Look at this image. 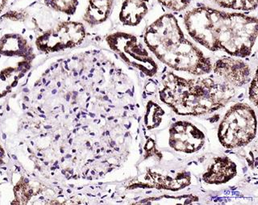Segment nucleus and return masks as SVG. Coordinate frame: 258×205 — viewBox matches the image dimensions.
I'll use <instances>...</instances> for the list:
<instances>
[{
  "label": "nucleus",
  "instance_id": "3",
  "mask_svg": "<svg viewBox=\"0 0 258 205\" xmlns=\"http://www.w3.org/2000/svg\"><path fill=\"white\" fill-rule=\"evenodd\" d=\"M159 95L160 99L177 114L200 116L224 107L233 98L235 89L212 77L185 79L168 72L162 79Z\"/></svg>",
  "mask_w": 258,
  "mask_h": 205
},
{
  "label": "nucleus",
  "instance_id": "16",
  "mask_svg": "<svg viewBox=\"0 0 258 205\" xmlns=\"http://www.w3.org/2000/svg\"><path fill=\"white\" fill-rule=\"evenodd\" d=\"M8 0H0V12H2L5 7H6Z\"/></svg>",
  "mask_w": 258,
  "mask_h": 205
},
{
  "label": "nucleus",
  "instance_id": "9",
  "mask_svg": "<svg viewBox=\"0 0 258 205\" xmlns=\"http://www.w3.org/2000/svg\"><path fill=\"white\" fill-rule=\"evenodd\" d=\"M236 175V166L228 158H218L204 175V180L211 184L229 181Z\"/></svg>",
  "mask_w": 258,
  "mask_h": 205
},
{
  "label": "nucleus",
  "instance_id": "1",
  "mask_svg": "<svg viewBox=\"0 0 258 205\" xmlns=\"http://www.w3.org/2000/svg\"><path fill=\"white\" fill-rule=\"evenodd\" d=\"M189 36L212 52L222 50L244 59L252 53L257 37V19L242 13L221 12L200 6L184 19Z\"/></svg>",
  "mask_w": 258,
  "mask_h": 205
},
{
  "label": "nucleus",
  "instance_id": "4",
  "mask_svg": "<svg viewBox=\"0 0 258 205\" xmlns=\"http://www.w3.org/2000/svg\"><path fill=\"white\" fill-rule=\"evenodd\" d=\"M256 118L247 104L238 102L227 112L219 127L220 143L227 149L244 146L255 138Z\"/></svg>",
  "mask_w": 258,
  "mask_h": 205
},
{
  "label": "nucleus",
  "instance_id": "8",
  "mask_svg": "<svg viewBox=\"0 0 258 205\" xmlns=\"http://www.w3.org/2000/svg\"><path fill=\"white\" fill-rule=\"evenodd\" d=\"M212 71L226 83L232 87L247 84L252 77V71L247 63L232 57L222 58L212 65Z\"/></svg>",
  "mask_w": 258,
  "mask_h": 205
},
{
  "label": "nucleus",
  "instance_id": "12",
  "mask_svg": "<svg viewBox=\"0 0 258 205\" xmlns=\"http://www.w3.org/2000/svg\"><path fill=\"white\" fill-rule=\"evenodd\" d=\"M48 8L64 14L74 15L79 5V0H43Z\"/></svg>",
  "mask_w": 258,
  "mask_h": 205
},
{
  "label": "nucleus",
  "instance_id": "15",
  "mask_svg": "<svg viewBox=\"0 0 258 205\" xmlns=\"http://www.w3.org/2000/svg\"><path fill=\"white\" fill-rule=\"evenodd\" d=\"M248 94H249L250 100L252 101V104L255 106H256V105H257V78H256V74H255L253 79H252Z\"/></svg>",
  "mask_w": 258,
  "mask_h": 205
},
{
  "label": "nucleus",
  "instance_id": "5",
  "mask_svg": "<svg viewBox=\"0 0 258 205\" xmlns=\"http://www.w3.org/2000/svg\"><path fill=\"white\" fill-rule=\"evenodd\" d=\"M111 50L116 53L122 60L131 67L153 77L158 71V66L139 39L126 32H114L106 38Z\"/></svg>",
  "mask_w": 258,
  "mask_h": 205
},
{
  "label": "nucleus",
  "instance_id": "11",
  "mask_svg": "<svg viewBox=\"0 0 258 205\" xmlns=\"http://www.w3.org/2000/svg\"><path fill=\"white\" fill-rule=\"evenodd\" d=\"M114 0H89L88 7L85 13V22L95 26L104 22L112 10Z\"/></svg>",
  "mask_w": 258,
  "mask_h": 205
},
{
  "label": "nucleus",
  "instance_id": "13",
  "mask_svg": "<svg viewBox=\"0 0 258 205\" xmlns=\"http://www.w3.org/2000/svg\"><path fill=\"white\" fill-rule=\"evenodd\" d=\"M218 6L233 10L252 11L257 7V0H215Z\"/></svg>",
  "mask_w": 258,
  "mask_h": 205
},
{
  "label": "nucleus",
  "instance_id": "7",
  "mask_svg": "<svg viewBox=\"0 0 258 205\" xmlns=\"http://www.w3.org/2000/svg\"><path fill=\"white\" fill-rule=\"evenodd\" d=\"M205 136L191 123L179 121L169 129V145L177 151L194 153L204 145Z\"/></svg>",
  "mask_w": 258,
  "mask_h": 205
},
{
  "label": "nucleus",
  "instance_id": "2",
  "mask_svg": "<svg viewBox=\"0 0 258 205\" xmlns=\"http://www.w3.org/2000/svg\"><path fill=\"white\" fill-rule=\"evenodd\" d=\"M144 40L156 58L173 70L197 76L212 71L211 60L185 38L172 14L163 15L150 24Z\"/></svg>",
  "mask_w": 258,
  "mask_h": 205
},
{
  "label": "nucleus",
  "instance_id": "6",
  "mask_svg": "<svg viewBox=\"0 0 258 205\" xmlns=\"http://www.w3.org/2000/svg\"><path fill=\"white\" fill-rule=\"evenodd\" d=\"M85 36L86 31L83 24L66 21L39 36L36 45L42 52H58L78 46L83 42Z\"/></svg>",
  "mask_w": 258,
  "mask_h": 205
},
{
  "label": "nucleus",
  "instance_id": "10",
  "mask_svg": "<svg viewBox=\"0 0 258 205\" xmlns=\"http://www.w3.org/2000/svg\"><path fill=\"white\" fill-rule=\"evenodd\" d=\"M149 0H124L120 12L119 20L127 26H137L145 15L147 14Z\"/></svg>",
  "mask_w": 258,
  "mask_h": 205
},
{
  "label": "nucleus",
  "instance_id": "14",
  "mask_svg": "<svg viewBox=\"0 0 258 205\" xmlns=\"http://www.w3.org/2000/svg\"><path fill=\"white\" fill-rule=\"evenodd\" d=\"M192 0H158L162 6L173 12H181L187 8Z\"/></svg>",
  "mask_w": 258,
  "mask_h": 205
}]
</instances>
